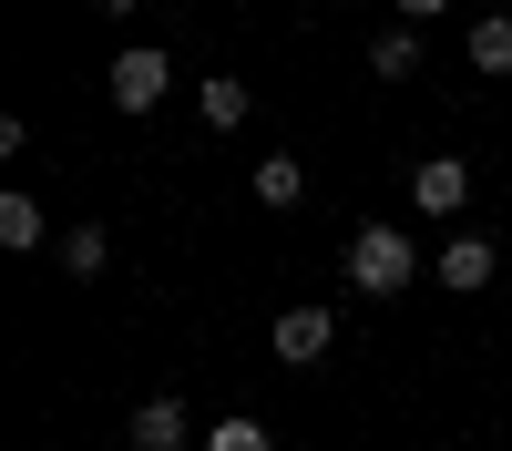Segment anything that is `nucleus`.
<instances>
[{
	"label": "nucleus",
	"mask_w": 512,
	"mask_h": 451,
	"mask_svg": "<svg viewBox=\"0 0 512 451\" xmlns=\"http://www.w3.org/2000/svg\"><path fill=\"white\" fill-rule=\"evenodd\" d=\"M410 277H420V257H410L400 226H359L349 236V287H359V298H400Z\"/></svg>",
	"instance_id": "nucleus-1"
},
{
	"label": "nucleus",
	"mask_w": 512,
	"mask_h": 451,
	"mask_svg": "<svg viewBox=\"0 0 512 451\" xmlns=\"http://www.w3.org/2000/svg\"><path fill=\"white\" fill-rule=\"evenodd\" d=\"M205 451H277V441H267V421H246V410H226V421L205 431Z\"/></svg>",
	"instance_id": "nucleus-12"
},
{
	"label": "nucleus",
	"mask_w": 512,
	"mask_h": 451,
	"mask_svg": "<svg viewBox=\"0 0 512 451\" xmlns=\"http://www.w3.org/2000/svg\"><path fill=\"white\" fill-rule=\"evenodd\" d=\"M103 257H113V246H103V226H72V236H62V267H72V277H93Z\"/></svg>",
	"instance_id": "nucleus-13"
},
{
	"label": "nucleus",
	"mask_w": 512,
	"mask_h": 451,
	"mask_svg": "<svg viewBox=\"0 0 512 451\" xmlns=\"http://www.w3.org/2000/svg\"><path fill=\"white\" fill-rule=\"evenodd\" d=\"M195 103H205V123H216V134H236V123L256 113V103H246V82H236V72H216V82H205V93H195Z\"/></svg>",
	"instance_id": "nucleus-10"
},
{
	"label": "nucleus",
	"mask_w": 512,
	"mask_h": 451,
	"mask_svg": "<svg viewBox=\"0 0 512 451\" xmlns=\"http://www.w3.org/2000/svg\"><path fill=\"white\" fill-rule=\"evenodd\" d=\"M164 82H175V62H164L154 41H134V52H113V72H103V93H113L123 113H154V103H164Z\"/></svg>",
	"instance_id": "nucleus-2"
},
{
	"label": "nucleus",
	"mask_w": 512,
	"mask_h": 451,
	"mask_svg": "<svg viewBox=\"0 0 512 451\" xmlns=\"http://www.w3.org/2000/svg\"><path fill=\"white\" fill-rule=\"evenodd\" d=\"M267 339H277V359H287V369H308V359H328L338 318H328V308H277V328H267Z\"/></svg>",
	"instance_id": "nucleus-4"
},
{
	"label": "nucleus",
	"mask_w": 512,
	"mask_h": 451,
	"mask_svg": "<svg viewBox=\"0 0 512 451\" xmlns=\"http://www.w3.org/2000/svg\"><path fill=\"white\" fill-rule=\"evenodd\" d=\"M52 226H41V205L31 195H0V246H41Z\"/></svg>",
	"instance_id": "nucleus-11"
},
{
	"label": "nucleus",
	"mask_w": 512,
	"mask_h": 451,
	"mask_svg": "<svg viewBox=\"0 0 512 451\" xmlns=\"http://www.w3.org/2000/svg\"><path fill=\"white\" fill-rule=\"evenodd\" d=\"M492 267H502V257H492V236H472V226L441 246V287H461V298H472V287H492Z\"/></svg>",
	"instance_id": "nucleus-5"
},
{
	"label": "nucleus",
	"mask_w": 512,
	"mask_h": 451,
	"mask_svg": "<svg viewBox=\"0 0 512 451\" xmlns=\"http://www.w3.org/2000/svg\"><path fill=\"white\" fill-rule=\"evenodd\" d=\"M410 205H420V216H461V205H472V164H461V154H431V164L410 175Z\"/></svg>",
	"instance_id": "nucleus-3"
},
{
	"label": "nucleus",
	"mask_w": 512,
	"mask_h": 451,
	"mask_svg": "<svg viewBox=\"0 0 512 451\" xmlns=\"http://www.w3.org/2000/svg\"><path fill=\"white\" fill-rule=\"evenodd\" d=\"M472 72H512V11H492V21H472Z\"/></svg>",
	"instance_id": "nucleus-8"
},
{
	"label": "nucleus",
	"mask_w": 512,
	"mask_h": 451,
	"mask_svg": "<svg viewBox=\"0 0 512 451\" xmlns=\"http://www.w3.org/2000/svg\"><path fill=\"white\" fill-rule=\"evenodd\" d=\"M400 11H410V21H441V11H451V0H400Z\"/></svg>",
	"instance_id": "nucleus-14"
},
{
	"label": "nucleus",
	"mask_w": 512,
	"mask_h": 451,
	"mask_svg": "<svg viewBox=\"0 0 512 451\" xmlns=\"http://www.w3.org/2000/svg\"><path fill=\"white\" fill-rule=\"evenodd\" d=\"M134 451H185V400H175V390H154V400L134 410Z\"/></svg>",
	"instance_id": "nucleus-6"
},
{
	"label": "nucleus",
	"mask_w": 512,
	"mask_h": 451,
	"mask_svg": "<svg viewBox=\"0 0 512 451\" xmlns=\"http://www.w3.org/2000/svg\"><path fill=\"white\" fill-rule=\"evenodd\" d=\"M369 72H379V82H410V72H420V31H410V21L379 31V41H369Z\"/></svg>",
	"instance_id": "nucleus-7"
},
{
	"label": "nucleus",
	"mask_w": 512,
	"mask_h": 451,
	"mask_svg": "<svg viewBox=\"0 0 512 451\" xmlns=\"http://www.w3.org/2000/svg\"><path fill=\"white\" fill-rule=\"evenodd\" d=\"M297 195H308V164H297V154H267V164H256V205H297Z\"/></svg>",
	"instance_id": "nucleus-9"
},
{
	"label": "nucleus",
	"mask_w": 512,
	"mask_h": 451,
	"mask_svg": "<svg viewBox=\"0 0 512 451\" xmlns=\"http://www.w3.org/2000/svg\"><path fill=\"white\" fill-rule=\"evenodd\" d=\"M93 11H134V0H93Z\"/></svg>",
	"instance_id": "nucleus-15"
}]
</instances>
